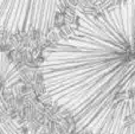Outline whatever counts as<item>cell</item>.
Returning a JSON list of instances; mask_svg holds the SVG:
<instances>
[{"label":"cell","mask_w":135,"mask_h":134,"mask_svg":"<svg viewBox=\"0 0 135 134\" xmlns=\"http://www.w3.org/2000/svg\"><path fill=\"white\" fill-rule=\"evenodd\" d=\"M47 99L90 134H135V0L85 14L40 62Z\"/></svg>","instance_id":"6da1fadb"},{"label":"cell","mask_w":135,"mask_h":134,"mask_svg":"<svg viewBox=\"0 0 135 134\" xmlns=\"http://www.w3.org/2000/svg\"><path fill=\"white\" fill-rule=\"evenodd\" d=\"M65 0H0V30L9 33L47 32Z\"/></svg>","instance_id":"7a4b0ae2"},{"label":"cell","mask_w":135,"mask_h":134,"mask_svg":"<svg viewBox=\"0 0 135 134\" xmlns=\"http://www.w3.org/2000/svg\"><path fill=\"white\" fill-rule=\"evenodd\" d=\"M23 92L20 70L0 50V134H26L20 119Z\"/></svg>","instance_id":"3957f363"}]
</instances>
